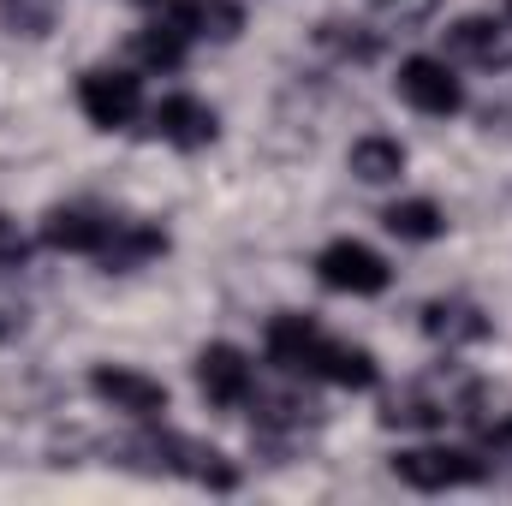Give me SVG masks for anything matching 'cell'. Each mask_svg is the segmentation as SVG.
<instances>
[{"mask_svg":"<svg viewBox=\"0 0 512 506\" xmlns=\"http://www.w3.org/2000/svg\"><path fill=\"white\" fill-rule=\"evenodd\" d=\"M393 477H399L405 489L441 495V489H471V483H483V459L465 453V447H405V453H393Z\"/></svg>","mask_w":512,"mask_h":506,"instance_id":"obj_1","label":"cell"},{"mask_svg":"<svg viewBox=\"0 0 512 506\" xmlns=\"http://www.w3.org/2000/svg\"><path fill=\"white\" fill-rule=\"evenodd\" d=\"M477 441H483V453H489V459H507V465H512V405L477 429Z\"/></svg>","mask_w":512,"mask_h":506,"instance_id":"obj_20","label":"cell"},{"mask_svg":"<svg viewBox=\"0 0 512 506\" xmlns=\"http://www.w3.org/2000/svg\"><path fill=\"white\" fill-rule=\"evenodd\" d=\"M382 227L393 239H405V245H429V239H441L447 233V215L429 203V197H405V203H393L382 215Z\"/></svg>","mask_w":512,"mask_h":506,"instance_id":"obj_13","label":"cell"},{"mask_svg":"<svg viewBox=\"0 0 512 506\" xmlns=\"http://www.w3.org/2000/svg\"><path fill=\"white\" fill-rule=\"evenodd\" d=\"M6 24H18L24 36H42L48 30V0H0Z\"/></svg>","mask_w":512,"mask_h":506,"instance_id":"obj_19","label":"cell"},{"mask_svg":"<svg viewBox=\"0 0 512 506\" xmlns=\"http://www.w3.org/2000/svg\"><path fill=\"white\" fill-rule=\"evenodd\" d=\"M316 274H322L328 292H352V298L387 292V262L370 245H358V239H334L328 251L316 256Z\"/></svg>","mask_w":512,"mask_h":506,"instance_id":"obj_4","label":"cell"},{"mask_svg":"<svg viewBox=\"0 0 512 506\" xmlns=\"http://www.w3.org/2000/svg\"><path fill=\"white\" fill-rule=\"evenodd\" d=\"M161 6L191 30V42H197V36L233 42V36L245 30V6H239V0H161Z\"/></svg>","mask_w":512,"mask_h":506,"instance_id":"obj_11","label":"cell"},{"mask_svg":"<svg viewBox=\"0 0 512 506\" xmlns=\"http://www.w3.org/2000/svg\"><path fill=\"white\" fill-rule=\"evenodd\" d=\"M161 251H167V233L161 227H149V221H114V233L96 251V262L114 268V274H126V268H143L149 256H161Z\"/></svg>","mask_w":512,"mask_h":506,"instance_id":"obj_12","label":"cell"},{"mask_svg":"<svg viewBox=\"0 0 512 506\" xmlns=\"http://www.w3.org/2000/svg\"><path fill=\"white\" fill-rule=\"evenodd\" d=\"M149 126L161 131V143H173V149H209L215 131H221V120H215V108L197 102V96H167V102H155Z\"/></svg>","mask_w":512,"mask_h":506,"instance_id":"obj_8","label":"cell"},{"mask_svg":"<svg viewBox=\"0 0 512 506\" xmlns=\"http://www.w3.org/2000/svg\"><path fill=\"white\" fill-rule=\"evenodd\" d=\"M447 417V405L441 399H429V393H405V399H387L382 423H405V429H435Z\"/></svg>","mask_w":512,"mask_h":506,"instance_id":"obj_18","label":"cell"},{"mask_svg":"<svg viewBox=\"0 0 512 506\" xmlns=\"http://www.w3.org/2000/svg\"><path fill=\"white\" fill-rule=\"evenodd\" d=\"M423 334L441 340V346H477V340H489L495 328H489V316H483L477 304H465V298H435V304L423 310Z\"/></svg>","mask_w":512,"mask_h":506,"instance_id":"obj_10","label":"cell"},{"mask_svg":"<svg viewBox=\"0 0 512 506\" xmlns=\"http://www.w3.org/2000/svg\"><path fill=\"white\" fill-rule=\"evenodd\" d=\"M114 221L108 215H90V209H48L42 215V245L48 251H72V256H96L108 245Z\"/></svg>","mask_w":512,"mask_h":506,"instance_id":"obj_9","label":"cell"},{"mask_svg":"<svg viewBox=\"0 0 512 506\" xmlns=\"http://www.w3.org/2000/svg\"><path fill=\"white\" fill-rule=\"evenodd\" d=\"M90 393H96L102 405L137 417V423H155V417L167 411V387L155 376H143V370H126V364H96V370H90Z\"/></svg>","mask_w":512,"mask_h":506,"instance_id":"obj_5","label":"cell"},{"mask_svg":"<svg viewBox=\"0 0 512 506\" xmlns=\"http://www.w3.org/2000/svg\"><path fill=\"white\" fill-rule=\"evenodd\" d=\"M149 6H161V0H149Z\"/></svg>","mask_w":512,"mask_h":506,"instance_id":"obj_23","label":"cell"},{"mask_svg":"<svg viewBox=\"0 0 512 506\" xmlns=\"http://www.w3.org/2000/svg\"><path fill=\"white\" fill-rule=\"evenodd\" d=\"M346 161H352V173L364 185H387V179L405 173V143H393V137H358Z\"/></svg>","mask_w":512,"mask_h":506,"instance_id":"obj_16","label":"cell"},{"mask_svg":"<svg viewBox=\"0 0 512 506\" xmlns=\"http://www.w3.org/2000/svg\"><path fill=\"white\" fill-rule=\"evenodd\" d=\"M393 90H399V102H405V108H417V114H429V120H447V114H459V108H465V84H459V78H453V66H447V60H435V54H411V60L399 66Z\"/></svg>","mask_w":512,"mask_h":506,"instance_id":"obj_2","label":"cell"},{"mask_svg":"<svg viewBox=\"0 0 512 506\" xmlns=\"http://www.w3.org/2000/svg\"><path fill=\"white\" fill-rule=\"evenodd\" d=\"M78 108L90 114V126L120 131L143 114V84L131 72H120V66H90L78 78Z\"/></svg>","mask_w":512,"mask_h":506,"instance_id":"obj_3","label":"cell"},{"mask_svg":"<svg viewBox=\"0 0 512 506\" xmlns=\"http://www.w3.org/2000/svg\"><path fill=\"white\" fill-rule=\"evenodd\" d=\"M197 387H203V399H209V405L233 411V405H251L256 370H251V358H245L239 346L215 340V346H203V352H197Z\"/></svg>","mask_w":512,"mask_h":506,"instance_id":"obj_7","label":"cell"},{"mask_svg":"<svg viewBox=\"0 0 512 506\" xmlns=\"http://www.w3.org/2000/svg\"><path fill=\"white\" fill-rule=\"evenodd\" d=\"M24 256H30V239L18 233V221H6V215H0V268H18Z\"/></svg>","mask_w":512,"mask_h":506,"instance_id":"obj_21","label":"cell"},{"mask_svg":"<svg viewBox=\"0 0 512 506\" xmlns=\"http://www.w3.org/2000/svg\"><path fill=\"white\" fill-rule=\"evenodd\" d=\"M376 358L364 352V346H346V340H334L328 346V364H322V381H334V387H352V393H364V387H376Z\"/></svg>","mask_w":512,"mask_h":506,"instance_id":"obj_17","label":"cell"},{"mask_svg":"<svg viewBox=\"0 0 512 506\" xmlns=\"http://www.w3.org/2000/svg\"><path fill=\"white\" fill-rule=\"evenodd\" d=\"M185 48H191V30L161 6V18L137 36V54H143V66H155V72H173L179 60H185Z\"/></svg>","mask_w":512,"mask_h":506,"instance_id":"obj_14","label":"cell"},{"mask_svg":"<svg viewBox=\"0 0 512 506\" xmlns=\"http://www.w3.org/2000/svg\"><path fill=\"white\" fill-rule=\"evenodd\" d=\"M328 334L310 322V316H274L268 322V358L286 370V376H310L322 381V364H328Z\"/></svg>","mask_w":512,"mask_h":506,"instance_id":"obj_6","label":"cell"},{"mask_svg":"<svg viewBox=\"0 0 512 506\" xmlns=\"http://www.w3.org/2000/svg\"><path fill=\"white\" fill-rule=\"evenodd\" d=\"M507 18H512V0H507Z\"/></svg>","mask_w":512,"mask_h":506,"instance_id":"obj_22","label":"cell"},{"mask_svg":"<svg viewBox=\"0 0 512 506\" xmlns=\"http://www.w3.org/2000/svg\"><path fill=\"white\" fill-rule=\"evenodd\" d=\"M447 54L453 60H471V66H495L501 60L495 18H459V24H447Z\"/></svg>","mask_w":512,"mask_h":506,"instance_id":"obj_15","label":"cell"}]
</instances>
